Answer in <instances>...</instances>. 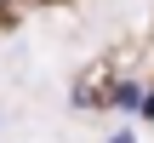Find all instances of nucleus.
Wrapping results in <instances>:
<instances>
[{"label": "nucleus", "mask_w": 154, "mask_h": 143, "mask_svg": "<svg viewBox=\"0 0 154 143\" xmlns=\"http://www.w3.org/2000/svg\"><path fill=\"white\" fill-rule=\"evenodd\" d=\"M143 97H149V92H143L137 80H120V92H114V103H120L126 115H131V109H143Z\"/></svg>", "instance_id": "1"}, {"label": "nucleus", "mask_w": 154, "mask_h": 143, "mask_svg": "<svg viewBox=\"0 0 154 143\" xmlns=\"http://www.w3.org/2000/svg\"><path fill=\"white\" fill-rule=\"evenodd\" d=\"M109 143H137V132H131V126H120V132H114Z\"/></svg>", "instance_id": "2"}]
</instances>
